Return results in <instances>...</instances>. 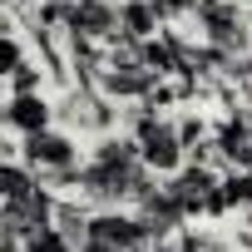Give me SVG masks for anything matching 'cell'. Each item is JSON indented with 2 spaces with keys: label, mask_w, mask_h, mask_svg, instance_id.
I'll return each mask as SVG.
<instances>
[{
  "label": "cell",
  "mask_w": 252,
  "mask_h": 252,
  "mask_svg": "<svg viewBox=\"0 0 252 252\" xmlns=\"http://www.w3.org/2000/svg\"><path fill=\"white\" fill-rule=\"evenodd\" d=\"M158 79L163 74H154L139 55H119V50H109V60L99 64V74H94V84L124 109V104H149L154 99V89H158Z\"/></svg>",
  "instance_id": "6da1fadb"
},
{
  "label": "cell",
  "mask_w": 252,
  "mask_h": 252,
  "mask_svg": "<svg viewBox=\"0 0 252 252\" xmlns=\"http://www.w3.org/2000/svg\"><path fill=\"white\" fill-rule=\"evenodd\" d=\"M89 237H104L124 252H144L149 242H158L139 208H94L89 213Z\"/></svg>",
  "instance_id": "7a4b0ae2"
},
{
  "label": "cell",
  "mask_w": 252,
  "mask_h": 252,
  "mask_svg": "<svg viewBox=\"0 0 252 252\" xmlns=\"http://www.w3.org/2000/svg\"><path fill=\"white\" fill-rule=\"evenodd\" d=\"M60 25H64L74 40L109 45V40L119 35V0H69Z\"/></svg>",
  "instance_id": "3957f363"
},
{
  "label": "cell",
  "mask_w": 252,
  "mask_h": 252,
  "mask_svg": "<svg viewBox=\"0 0 252 252\" xmlns=\"http://www.w3.org/2000/svg\"><path fill=\"white\" fill-rule=\"evenodd\" d=\"M50 124H55V94L30 89V94H10V99H5V129H10V134L30 139V134L50 129Z\"/></svg>",
  "instance_id": "277c9868"
},
{
  "label": "cell",
  "mask_w": 252,
  "mask_h": 252,
  "mask_svg": "<svg viewBox=\"0 0 252 252\" xmlns=\"http://www.w3.org/2000/svg\"><path fill=\"white\" fill-rule=\"evenodd\" d=\"M158 30H163V15L149 5V0H119V35H124V40L144 45V40H154Z\"/></svg>",
  "instance_id": "5b68a950"
},
{
  "label": "cell",
  "mask_w": 252,
  "mask_h": 252,
  "mask_svg": "<svg viewBox=\"0 0 252 252\" xmlns=\"http://www.w3.org/2000/svg\"><path fill=\"white\" fill-rule=\"evenodd\" d=\"M25 252H74V242L50 222V227H40L35 237H25Z\"/></svg>",
  "instance_id": "8992f818"
},
{
  "label": "cell",
  "mask_w": 252,
  "mask_h": 252,
  "mask_svg": "<svg viewBox=\"0 0 252 252\" xmlns=\"http://www.w3.org/2000/svg\"><path fill=\"white\" fill-rule=\"evenodd\" d=\"M232 242H237L242 252H252V208L242 213V222H237V232H232Z\"/></svg>",
  "instance_id": "52a82bcc"
},
{
  "label": "cell",
  "mask_w": 252,
  "mask_h": 252,
  "mask_svg": "<svg viewBox=\"0 0 252 252\" xmlns=\"http://www.w3.org/2000/svg\"><path fill=\"white\" fill-rule=\"evenodd\" d=\"M74 252H124V247H114V242H104V237H84Z\"/></svg>",
  "instance_id": "ba28073f"
}]
</instances>
